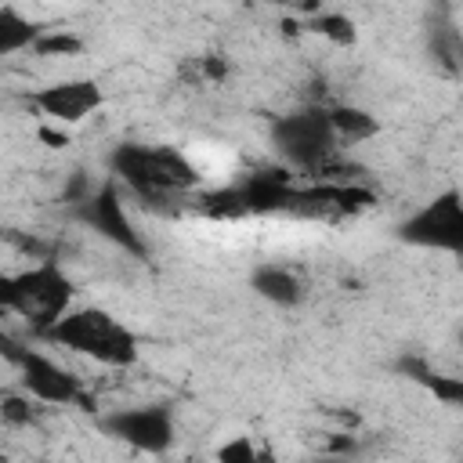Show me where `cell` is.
<instances>
[{"label": "cell", "instance_id": "1", "mask_svg": "<svg viewBox=\"0 0 463 463\" xmlns=\"http://www.w3.org/2000/svg\"><path fill=\"white\" fill-rule=\"evenodd\" d=\"M43 336L65 351L87 354V358L112 365V369L134 365L137 351H141L137 336L101 307H69L54 326L43 329Z\"/></svg>", "mask_w": 463, "mask_h": 463}, {"label": "cell", "instance_id": "2", "mask_svg": "<svg viewBox=\"0 0 463 463\" xmlns=\"http://www.w3.org/2000/svg\"><path fill=\"white\" fill-rule=\"evenodd\" d=\"M116 177L145 199H166L177 192H192L203 177L188 152L177 148H145V145H119L112 152Z\"/></svg>", "mask_w": 463, "mask_h": 463}, {"label": "cell", "instance_id": "3", "mask_svg": "<svg viewBox=\"0 0 463 463\" xmlns=\"http://www.w3.org/2000/svg\"><path fill=\"white\" fill-rule=\"evenodd\" d=\"M271 145L286 163V170H300L315 177L336 156V137L329 130L326 109H300V112L279 116L271 123Z\"/></svg>", "mask_w": 463, "mask_h": 463}, {"label": "cell", "instance_id": "4", "mask_svg": "<svg viewBox=\"0 0 463 463\" xmlns=\"http://www.w3.org/2000/svg\"><path fill=\"white\" fill-rule=\"evenodd\" d=\"M72 304V282L58 264H36L14 275V311L18 318L33 322L40 333L54 326Z\"/></svg>", "mask_w": 463, "mask_h": 463}, {"label": "cell", "instance_id": "5", "mask_svg": "<svg viewBox=\"0 0 463 463\" xmlns=\"http://www.w3.org/2000/svg\"><path fill=\"white\" fill-rule=\"evenodd\" d=\"M29 101L36 105V112L43 116V123L72 127V123L90 119L105 105V90L98 87V80L76 76V80H54V83L33 90Z\"/></svg>", "mask_w": 463, "mask_h": 463}, {"label": "cell", "instance_id": "6", "mask_svg": "<svg viewBox=\"0 0 463 463\" xmlns=\"http://www.w3.org/2000/svg\"><path fill=\"white\" fill-rule=\"evenodd\" d=\"M402 239L412 242V246L456 253V250L463 246V210H459V195H456V192H445V195L430 199L423 210H416V213L402 224Z\"/></svg>", "mask_w": 463, "mask_h": 463}, {"label": "cell", "instance_id": "7", "mask_svg": "<svg viewBox=\"0 0 463 463\" xmlns=\"http://www.w3.org/2000/svg\"><path fill=\"white\" fill-rule=\"evenodd\" d=\"M14 369H18L22 391H25L33 402H40V405H72V402L83 394L80 380H76L65 365H58L51 354L33 351V347H25V344H22V351H18Z\"/></svg>", "mask_w": 463, "mask_h": 463}, {"label": "cell", "instance_id": "8", "mask_svg": "<svg viewBox=\"0 0 463 463\" xmlns=\"http://www.w3.org/2000/svg\"><path fill=\"white\" fill-rule=\"evenodd\" d=\"M105 430L112 438H119L123 445L159 456L174 445V412L166 405H134V409H119L105 420Z\"/></svg>", "mask_w": 463, "mask_h": 463}, {"label": "cell", "instance_id": "9", "mask_svg": "<svg viewBox=\"0 0 463 463\" xmlns=\"http://www.w3.org/2000/svg\"><path fill=\"white\" fill-rule=\"evenodd\" d=\"M83 217H87L105 239H112L116 246H123V250H130V253H141V250H145V246H141V235H137V228H134V221H130V213H127V206H123V195H119L116 181L98 184V188L83 199Z\"/></svg>", "mask_w": 463, "mask_h": 463}, {"label": "cell", "instance_id": "10", "mask_svg": "<svg viewBox=\"0 0 463 463\" xmlns=\"http://www.w3.org/2000/svg\"><path fill=\"white\" fill-rule=\"evenodd\" d=\"M253 289H257L264 300L279 304V307H297V304L304 300V282H300V275H297L293 268H286V264H260V268L253 271Z\"/></svg>", "mask_w": 463, "mask_h": 463}, {"label": "cell", "instance_id": "11", "mask_svg": "<svg viewBox=\"0 0 463 463\" xmlns=\"http://www.w3.org/2000/svg\"><path fill=\"white\" fill-rule=\"evenodd\" d=\"M326 119H329V130L336 137V145H362L369 137H376L380 123L373 112L358 109V105H336V109H326Z\"/></svg>", "mask_w": 463, "mask_h": 463}, {"label": "cell", "instance_id": "12", "mask_svg": "<svg viewBox=\"0 0 463 463\" xmlns=\"http://www.w3.org/2000/svg\"><path fill=\"white\" fill-rule=\"evenodd\" d=\"M43 29L14 4H4L0 7V58H11V54H22V51H33L36 36Z\"/></svg>", "mask_w": 463, "mask_h": 463}, {"label": "cell", "instance_id": "13", "mask_svg": "<svg viewBox=\"0 0 463 463\" xmlns=\"http://www.w3.org/2000/svg\"><path fill=\"white\" fill-rule=\"evenodd\" d=\"M33 51L43 54V58H72V54L83 51V40L76 33H69V29H43L36 36Z\"/></svg>", "mask_w": 463, "mask_h": 463}, {"label": "cell", "instance_id": "14", "mask_svg": "<svg viewBox=\"0 0 463 463\" xmlns=\"http://www.w3.org/2000/svg\"><path fill=\"white\" fill-rule=\"evenodd\" d=\"M405 369H409V373H416V380H420V383H427V387H430V391H434V394H438L445 405H459V402H463V383H459L456 376L430 373L427 365H416V362H409Z\"/></svg>", "mask_w": 463, "mask_h": 463}, {"label": "cell", "instance_id": "15", "mask_svg": "<svg viewBox=\"0 0 463 463\" xmlns=\"http://www.w3.org/2000/svg\"><path fill=\"white\" fill-rule=\"evenodd\" d=\"M217 463H271V456L264 449H257L253 438L239 434V438H228L217 449Z\"/></svg>", "mask_w": 463, "mask_h": 463}, {"label": "cell", "instance_id": "16", "mask_svg": "<svg viewBox=\"0 0 463 463\" xmlns=\"http://www.w3.org/2000/svg\"><path fill=\"white\" fill-rule=\"evenodd\" d=\"M311 29H315L318 36H326V40H333V43H340V47H347V43H354V22H351L347 14H336V11H326V14H318V18L311 22Z\"/></svg>", "mask_w": 463, "mask_h": 463}, {"label": "cell", "instance_id": "17", "mask_svg": "<svg viewBox=\"0 0 463 463\" xmlns=\"http://www.w3.org/2000/svg\"><path fill=\"white\" fill-rule=\"evenodd\" d=\"M0 420L11 427H29L36 420V402L18 391V394H0Z\"/></svg>", "mask_w": 463, "mask_h": 463}, {"label": "cell", "instance_id": "18", "mask_svg": "<svg viewBox=\"0 0 463 463\" xmlns=\"http://www.w3.org/2000/svg\"><path fill=\"white\" fill-rule=\"evenodd\" d=\"M40 141L43 145H51V148H65L69 145V130L65 127H54V123H40Z\"/></svg>", "mask_w": 463, "mask_h": 463}, {"label": "cell", "instance_id": "19", "mask_svg": "<svg viewBox=\"0 0 463 463\" xmlns=\"http://www.w3.org/2000/svg\"><path fill=\"white\" fill-rule=\"evenodd\" d=\"M14 311V275L0 271V315Z\"/></svg>", "mask_w": 463, "mask_h": 463}, {"label": "cell", "instance_id": "20", "mask_svg": "<svg viewBox=\"0 0 463 463\" xmlns=\"http://www.w3.org/2000/svg\"><path fill=\"white\" fill-rule=\"evenodd\" d=\"M315 463H351L347 456H322V459H315Z\"/></svg>", "mask_w": 463, "mask_h": 463}]
</instances>
